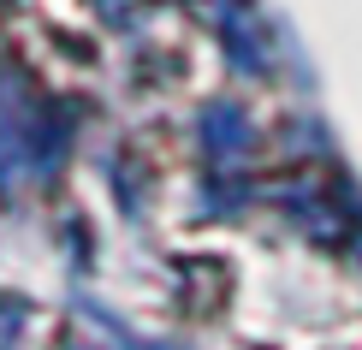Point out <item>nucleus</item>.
Listing matches in <instances>:
<instances>
[{"instance_id":"1","label":"nucleus","mask_w":362,"mask_h":350,"mask_svg":"<svg viewBox=\"0 0 362 350\" xmlns=\"http://www.w3.org/2000/svg\"><path fill=\"white\" fill-rule=\"evenodd\" d=\"M202 143H208V155H232V148H244V143H250V131H244V113H238V107H208Z\"/></svg>"}]
</instances>
